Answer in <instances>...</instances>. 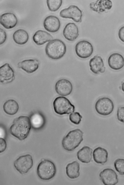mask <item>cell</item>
Wrapping results in <instances>:
<instances>
[{"label":"cell","instance_id":"f546056e","mask_svg":"<svg viewBox=\"0 0 124 185\" xmlns=\"http://www.w3.org/2000/svg\"><path fill=\"white\" fill-rule=\"evenodd\" d=\"M117 117L119 121L123 123H124V107L120 106L118 108L117 111Z\"/></svg>","mask_w":124,"mask_h":185},{"label":"cell","instance_id":"7402d4cb","mask_svg":"<svg viewBox=\"0 0 124 185\" xmlns=\"http://www.w3.org/2000/svg\"><path fill=\"white\" fill-rule=\"evenodd\" d=\"M108 155L107 151L100 147L95 149L93 153V159L94 161L97 163L102 164L107 162Z\"/></svg>","mask_w":124,"mask_h":185},{"label":"cell","instance_id":"1f68e13d","mask_svg":"<svg viewBox=\"0 0 124 185\" xmlns=\"http://www.w3.org/2000/svg\"><path fill=\"white\" fill-rule=\"evenodd\" d=\"M7 147V144L4 138H0V153L4 152Z\"/></svg>","mask_w":124,"mask_h":185},{"label":"cell","instance_id":"44dd1931","mask_svg":"<svg viewBox=\"0 0 124 185\" xmlns=\"http://www.w3.org/2000/svg\"><path fill=\"white\" fill-rule=\"evenodd\" d=\"M53 36L46 31L42 30L37 31L33 37V39L37 45H40L43 44L47 42L52 40Z\"/></svg>","mask_w":124,"mask_h":185},{"label":"cell","instance_id":"d4e9b609","mask_svg":"<svg viewBox=\"0 0 124 185\" xmlns=\"http://www.w3.org/2000/svg\"><path fill=\"white\" fill-rule=\"evenodd\" d=\"M3 108L4 112L7 114L11 115L16 114L19 109L17 103L13 99H9L4 104Z\"/></svg>","mask_w":124,"mask_h":185},{"label":"cell","instance_id":"484cf974","mask_svg":"<svg viewBox=\"0 0 124 185\" xmlns=\"http://www.w3.org/2000/svg\"><path fill=\"white\" fill-rule=\"evenodd\" d=\"M13 37L14 41L16 43L19 45H23L28 41L29 36L25 30L20 29L14 33Z\"/></svg>","mask_w":124,"mask_h":185},{"label":"cell","instance_id":"277c9868","mask_svg":"<svg viewBox=\"0 0 124 185\" xmlns=\"http://www.w3.org/2000/svg\"><path fill=\"white\" fill-rule=\"evenodd\" d=\"M56 172L54 164L49 160H42L37 166V175L40 178L43 180H48L52 178L55 175Z\"/></svg>","mask_w":124,"mask_h":185},{"label":"cell","instance_id":"2e32d148","mask_svg":"<svg viewBox=\"0 0 124 185\" xmlns=\"http://www.w3.org/2000/svg\"><path fill=\"white\" fill-rule=\"evenodd\" d=\"M112 6V1L109 0H98L95 2L91 3L89 5L92 10L99 13L110 10Z\"/></svg>","mask_w":124,"mask_h":185},{"label":"cell","instance_id":"30bf717a","mask_svg":"<svg viewBox=\"0 0 124 185\" xmlns=\"http://www.w3.org/2000/svg\"><path fill=\"white\" fill-rule=\"evenodd\" d=\"M100 179L105 185H114L118 182L117 175L113 170L110 168L104 169L99 174Z\"/></svg>","mask_w":124,"mask_h":185},{"label":"cell","instance_id":"f1b7e54d","mask_svg":"<svg viewBox=\"0 0 124 185\" xmlns=\"http://www.w3.org/2000/svg\"><path fill=\"white\" fill-rule=\"evenodd\" d=\"M82 118V117L80 113L77 112H72L69 116V119L70 122L77 125L80 123Z\"/></svg>","mask_w":124,"mask_h":185},{"label":"cell","instance_id":"e0dca14e","mask_svg":"<svg viewBox=\"0 0 124 185\" xmlns=\"http://www.w3.org/2000/svg\"><path fill=\"white\" fill-rule=\"evenodd\" d=\"M77 26L73 23L70 22L65 26L63 30V34L67 40L71 41H74L79 35Z\"/></svg>","mask_w":124,"mask_h":185},{"label":"cell","instance_id":"ba28073f","mask_svg":"<svg viewBox=\"0 0 124 185\" xmlns=\"http://www.w3.org/2000/svg\"><path fill=\"white\" fill-rule=\"evenodd\" d=\"M59 15L62 18L71 19L77 22H82V11L75 5H71L68 8L62 9L60 12Z\"/></svg>","mask_w":124,"mask_h":185},{"label":"cell","instance_id":"3957f363","mask_svg":"<svg viewBox=\"0 0 124 185\" xmlns=\"http://www.w3.org/2000/svg\"><path fill=\"white\" fill-rule=\"evenodd\" d=\"M83 133L77 129L70 131L63 138L62 146L64 149L68 151L74 150L83 141Z\"/></svg>","mask_w":124,"mask_h":185},{"label":"cell","instance_id":"ac0fdd59","mask_svg":"<svg viewBox=\"0 0 124 185\" xmlns=\"http://www.w3.org/2000/svg\"><path fill=\"white\" fill-rule=\"evenodd\" d=\"M17 19L13 13H7L0 15V23L7 29L14 27L17 24Z\"/></svg>","mask_w":124,"mask_h":185},{"label":"cell","instance_id":"5bb4252c","mask_svg":"<svg viewBox=\"0 0 124 185\" xmlns=\"http://www.w3.org/2000/svg\"><path fill=\"white\" fill-rule=\"evenodd\" d=\"M39 62L37 59H28L19 62L17 67L21 68L28 74L32 73L38 68Z\"/></svg>","mask_w":124,"mask_h":185},{"label":"cell","instance_id":"4dcf8cb0","mask_svg":"<svg viewBox=\"0 0 124 185\" xmlns=\"http://www.w3.org/2000/svg\"><path fill=\"white\" fill-rule=\"evenodd\" d=\"M7 38V34L5 31L0 28V45L4 43Z\"/></svg>","mask_w":124,"mask_h":185},{"label":"cell","instance_id":"cb8c5ba5","mask_svg":"<svg viewBox=\"0 0 124 185\" xmlns=\"http://www.w3.org/2000/svg\"><path fill=\"white\" fill-rule=\"evenodd\" d=\"M66 170L67 175L70 178H77L79 176L80 165L77 161L68 163L66 166Z\"/></svg>","mask_w":124,"mask_h":185},{"label":"cell","instance_id":"9c48e42d","mask_svg":"<svg viewBox=\"0 0 124 185\" xmlns=\"http://www.w3.org/2000/svg\"><path fill=\"white\" fill-rule=\"evenodd\" d=\"M75 51L77 56L82 59H86L90 57L93 52V48L89 42L83 40L78 42L75 47Z\"/></svg>","mask_w":124,"mask_h":185},{"label":"cell","instance_id":"8fae6325","mask_svg":"<svg viewBox=\"0 0 124 185\" xmlns=\"http://www.w3.org/2000/svg\"><path fill=\"white\" fill-rule=\"evenodd\" d=\"M55 90L59 95L66 96L70 95L72 91L73 86L71 82L65 79L58 80L55 85Z\"/></svg>","mask_w":124,"mask_h":185},{"label":"cell","instance_id":"83f0119b","mask_svg":"<svg viewBox=\"0 0 124 185\" xmlns=\"http://www.w3.org/2000/svg\"><path fill=\"white\" fill-rule=\"evenodd\" d=\"M114 166L116 170L121 175L124 174V160L119 158L114 162Z\"/></svg>","mask_w":124,"mask_h":185},{"label":"cell","instance_id":"d6986e66","mask_svg":"<svg viewBox=\"0 0 124 185\" xmlns=\"http://www.w3.org/2000/svg\"><path fill=\"white\" fill-rule=\"evenodd\" d=\"M108 63L110 67L115 70H118L122 68L124 66L123 57L118 53L111 54L108 59Z\"/></svg>","mask_w":124,"mask_h":185},{"label":"cell","instance_id":"7a4b0ae2","mask_svg":"<svg viewBox=\"0 0 124 185\" xmlns=\"http://www.w3.org/2000/svg\"><path fill=\"white\" fill-rule=\"evenodd\" d=\"M66 50V45L62 40L57 39L52 40L46 44L45 49L47 56L50 58L57 60L62 58Z\"/></svg>","mask_w":124,"mask_h":185},{"label":"cell","instance_id":"52a82bcc","mask_svg":"<svg viewBox=\"0 0 124 185\" xmlns=\"http://www.w3.org/2000/svg\"><path fill=\"white\" fill-rule=\"evenodd\" d=\"M14 166L16 170L22 174L27 173L33 165L32 156L27 154L21 156L14 162Z\"/></svg>","mask_w":124,"mask_h":185},{"label":"cell","instance_id":"836d02e7","mask_svg":"<svg viewBox=\"0 0 124 185\" xmlns=\"http://www.w3.org/2000/svg\"><path fill=\"white\" fill-rule=\"evenodd\" d=\"M6 135V131L3 126L0 125V138H4Z\"/></svg>","mask_w":124,"mask_h":185},{"label":"cell","instance_id":"4fadbf2b","mask_svg":"<svg viewBox=\"0 0 124 185\" xmlns=\"http://www.w3.org/2000/svg\"><path fill=\"white\" fill-rule=\"evenodd\" d=\"M60 25L59 19L54 15H50L46 17L43 22V26L45 30L52 33L57 31L59 30Z\"/></svg>","mask_w":124,"mask_h":185},{"label":"cell","instance_id":"7c38bea8","mask_svg":"<svg viewBox=\"0 0 124 185\" xmlns=\"http://www.w3.org/2000/svg\"><path fill=\"white\" fill-rule=\"evenodd\" d=\"M15 78L14 71L8 63H6L0 67V83H9Z\"/></svg>","mask_w":124,"mask_h":185},{"label":"cell","instance_id":"603a6c76","mask_svg":"<svg viewBox=\"0 0 124 185\" xmlns=\"http://www.w3.org/2000/svg\"><path fill=\"white\" fill-rule=\"evenodd\" d=\"M92 149L87 146L83 147L77 152L78 159L81 162L88 163L91 161L92 155Z\"/></svg>","mask_w":124,"mask_h":185},{"label":"cell","instance_id":"9a60e30c","mask_svg":"<svg viewBox=\"0 0 124 185\" xmlns=\"http://www.w3.org/2000/svg\"><path fill=\"white\" fill-rule=\"evenodd\" d=\"M89 66L91 71L95 74L105 72L106 68L104 66L103 60L101 57L96 55L90 59Z\"/></svg>","mask_w":124,"mask_h":185},{"label":"cell","instance_id":"d6a6232c","mask_svg":"<svg viewBox=\"0 0 124 185\" xmlns=\"http://www.w3.org/2000/svg\"><path fill=\"white\" fill-rule=\"evenodd\" d=\"M118 36L119 39L122 42H124V27H122L119 29L118 32Z\"/></svg>","mask_w":124,"mask_h":185},{"label":"cell","instance_id":"6da1fadb","mask_svg":"<svg viewBox=\"0 0 124 185\" xmlns=\"http://www.w3.org/2000/svg\"><path fill=\"white\" fill-rule=\"evenodd\" d=\"M31 126L29 118L20 116L14 120L9 132L12 135L20 141L23 140L28 136Z\"/></svg>","mask_w":124,"mask_h":185},{"label":"cell","instance_id":"ffe728a7","mask_svg":"<svg viewBox=\"0 0 124 185\" xmlns=\"http://www.w3.org/2000/svg\"><path fill=\"white\" fill-rule=\"evenodd\" d=\"M29 118L31 127L34 129H40L43 127L45 124V117L40 112L33 113L31 115Z\"/></svg>","mask_w":124,"mask_h":185},{"label":"cell","instance_id":"8992f818","mask_svg":"<svg viewBox=\"0 0 124 185\" xmlns=\"http://www.w3.org/2000/svg\"><path fill=\"white\" fill-rule=\"evenodd\" d=\"M114 108L113 102L107 97L99 98L95 105V109L99 115L104 116L110 114L113 111Z\"/></svg>","mask_w":124,"mask_h":185},{"label":"cell","instance_id":"4316f807","mask_svg":"<svg viewBox=\"0 0 124 185\" xmlns=\"http://www.w3.org/2000/svg\"><path fill=\"white\" fill-rule=\"evenodd\" d=\"M62 0H47L46 3L49 10L52 12L57 10L61 6L62 3Z\"/></svg>","mask_w":124,"mask_h":185},{"label":"cell","instance_id":"5b68a950","mask_svg":"<svg viewBox=\"0 0 124 185\" xmlns=\"http://www.w3.org/2000/svg\"><path fill=\"white\" fill-rule=\"evenodd\" d=\"M53 107L55 112L61 115L69 114L75 111L74 105L68 99L63 96H59L55 99L53 102Z\"/></svg>","mask_w":124,"mask_h":185}]
</instances>
